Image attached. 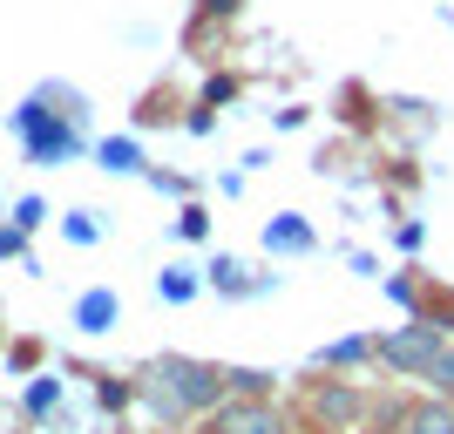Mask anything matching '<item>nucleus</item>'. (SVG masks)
<instances>
[{
    "instance_id": "obj_3",
    "label": "nucleus",
    "mask_w": 454,
    "mask_h": 434,
    "mask_svg": "<svg viewBox=\"0 0 454 434\" xmlns=\"http://www.w3.org/2000/svg\"><path fill=\"white\" fill-rule=\"evenodd\" d=\"M217 434H285V421L271 414L265 400H231L217 414Z\"/></svg>"
},
{
    "instance_id": "obj_9",
    "label": "nucleus",
    "mask_w": 454,
    "mask_h": 434,
    "mask_svg": "<svg viewBox=\"0 0 454 434\" xmlns=\"http://www.w3.org/2000/svg\"><path fill=\"white\" fill-rule=\"evenodd\" d=\"M427 387H434V394H454V353L448 346H441V359L427 367Z\"/></svg>"
},
{
    "instance_id": "obj_4",
    "label": "nucleus",
    "mask_w": 454,
    "mask_h": 434,
    "mask_svg": "<svg viewBox=\"0 0 454 434\" xmlns=\"http://www.w3.org/2000/svg\"><path fill=\"white\" fill-rule=\"evenodd\" d=\"M312 414H319L325 428H353V421H360V394H353L346 380H325L319 394H312Z\"/></svg>"
},
{
    "instance_id": "obj_2",
    "label": "nucleus",
    "mask_w": 454,
    "mask_h": 434,
    "mask_svg": "<svg viewBox=\"0 0 454 434\" xmlns=\"http://www.w3.org/2000/svg\"><path fill=\"white\" fill-rule=\"evenodd\" d=\"M373 353L387 359L394 374H420V380H427V367L441 359V333H434V326H400V333H387Z\"/></svg>"
},
{
    "instance_id": "obj_6",
    "label": "nucleus",
    "mask_w": 454,
    "mask_h": 434,
    "mask_svg": "<svg viewBox=\"0 0 454 434\" xmlns=\"http://www.w3.org/2000/svg\"><path fill=\"white\" fill-rule=\"evenodd\" d=\"M20 130L35 136V156H61V150H68V130H48V122H41V109L20 115Z\"/></svg>"
},
{
    "instance_id": "obj_5",
    "label": "nucleus",
    "mask_w": 454,
    "mask_h": 434,
    "mask_svg": "<svg viewBox=\"0 0 454 434\" xmlns=\"http://www.w3.org/2000/svg\"><path fill=\"white\" fill-rule=\"evenodd\" d=\"M400 434H454V407L448 400H420L400 414Z\"/></svg>"
},
{
    "instance_id": "obj_1",
    "label": "nucleus",
    "mask_w": 454,
    "mask_h": 434,
    "mask_svg": "<svg viewBox=\"0 0 454 434\" xmlns=\"http://www.w3.org/2000/svg\"><path fill=\"white\" fill-rule=\"evenodd\" d=\"M150 394H156L163 414H204V407L224 400V374H217V367H197V359H156Z\"/></svg>"
},
{
    "instance_id": "obj_8",
    "label": "nucleus",
    "mask_w": 454,
    "mask_h": 434,
    "mask_svg": "<svg viewBox=\"0 0 454 434\" xmlns=\"http://www.w3.org/2000/svg\"><path fill=\"white\" fill-rule=\"evenodd\" d=\"M271 245H278V251H305V245H312V231H305V225H271Z\"/></svg>"
},
{
    "instance_id": "obj_7",
    "label": "nucleus",
    "mask_w": 454,
    "mask_h": 434,
    "mask_svg": "<svg viewBox=\"0 0 454 434\" xmlns=\"http://www.w3.org/2000/svg\"><path fill=\"white\" fill-rule=\"evenodd\" d=\"M109 320H115V299H109V292H89V299H82V326H89V333H102Z\"/></svg>"
},
{
    "instance_id": "obj_10",
    "label": "nucleus",
    "mask_w": 454,
    "mask_h": 434,
    "mask_svg": "<svg viewBox=\"0 0 454 434\" xmlns=\"http://www.w3.org/2000/svg\"><path fill=\"white\" fill-rule=\"evenodd\" d=\"M102 163H109V170H136V143H109Z\"/></svg>"
}]
</instances>
